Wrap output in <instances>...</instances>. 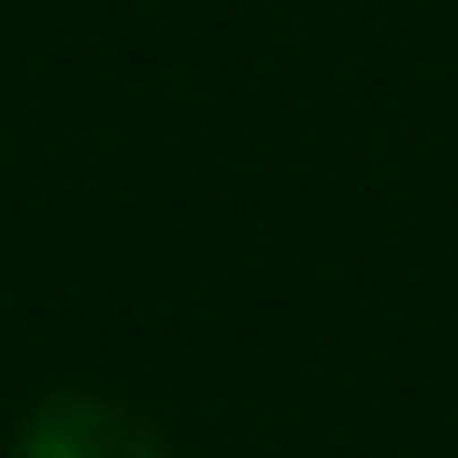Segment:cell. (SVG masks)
Wrapping results in <instances>:
<instances>
[{
	"mask_svg": "<svg viewBox=\"0 0 458 458\" xmlns=\"http://www.w3.org/2000/svg\"><path fill=\"white\" fill-rule=\"evenodd\" d=\"M14 458H165V444L129 401L64 386V394H43L21 415Z\"/></svg>",
	"mask_w": 458,
	"mask_h": 458,
	"instance_id": "cell-1",
	"label": "cell"
}]
</instances>
